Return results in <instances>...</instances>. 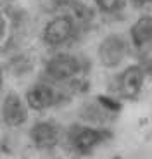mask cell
<instances>
[{
    "label": "cell",
    "mask_w": 152,
    "mask_h": 159,
    "mask_svg": "<svg viewBox=\"0 0 152 159\" xmlns=\"http://www.w3.org/2000/svg\"><path fill=\"white\" fill-rule=\"evenodd\" d=\"M111 137L107 130L92 126H83V125H73L68 131V142L74 152L81 156H87L100 143Z\"/></svg>",
    "instance_id": "cell-1"
},
{
    "label": "cell",
    "mask_w": 152,
    "mask_h": 159,
    "mask_svg": "<svg viewBox=\"0 0 152 159\" xmlns=\"http://www.w3.org/2000/svg\"><path fill=\"white\" fill-rule=\"evenodd\" d=\"M45 73L57 81L69 80L80 73V61L71 54H57L45 64Z\"/></svg>",
    "instance_id": "cell-2"
},
{
    "label": "cell",
    "mask_w": 152,
    "mask_h": 159,
    "mask_svg": "<svg viewBox=\"0 0 152 159\" xmlns=\"http://www.w3.org/2000/svg\"><path fill=\"white\" fill-rule=\"evenodd\" d=\"M126 56V43L118 35H109L99 47V59L105 68H116Z\"/></svg>",
    "instance_id": "cell-3"
},
{
    "label": "cell",
    "mask_w": 152,
    "mask_h": 159,
    "mask_svg": "<svg viewBox=\"0 0 152 159\" xmlns=\"http://www.w3.org/2000/svg\"><path fill=\"white\" fill-rule=\"evenodd\" d=\"M29 139L35 143V147L42 149V151L54 149L59 143L60 130L54 121H40V123H35L31 126Z\"/></svg>",
    "instance_id": "cell-4"
},
{
    "label": "cell",
    "mask_w": 152,
    "mask_h": 159,
    "mask_svg": "<svg viewBox=\"0 0 152 159\" xmlns=\"http://www.w3.org/2000/svg\"><path fill=\"white\" fill-rule=\"evenodd\" d=\"M73 31H74V26H73L71 19L66 16H59L56 19L48 21L47 26L43 28V42L52 47L62 45L73 36Z\"/></svg>",
    "instance_id": "cell-5"
},
{
    "label": "cell",
    "mask_w": 152,
    "mask_h": 159,
    "mask_svg": "<svg viewBox=\"0 0 152 159\" xmlns=\"http://www.w3.org/2000/svg\"><path fill=\"white\" fill-rule=\"evenodd\" d=\"M2 118L9 126H21L28 119V109L16 92L7 93L2 102Z\"/></svg>",
    "instance_id": "cell-6"
},
{
    "label": "cell",
    "mask_w": 152,
    "mask_h": 159,
    "mask_svg": "<svg viewBox=\"0 0 152 159\" xmlns=\"http://www.w3.org/2000/svg\"><path fill=\"white\" fill-rule=\"evenodd\" d=\"M56 92L48 85L38 83L33 85L28 92H26V104L28 107L35 109V111H45V109L52 107L56 104Z\"/></svg>",
    "instance_id": "cell-7"
},
{
    "label": "cell",
    "mask_w": 152,
    "mask_h": 159,
    "mask_svg": "<svg viewBox=\"0 0 152 159\" xmlns=\"http://www.w3.org/2000/svg\"><path fill=\"white\" fill-rule=\"evenodd\" d=\"M144 69L140 66H130L121 73V88L126 95H136L144 83Z\"/></svg>",
    "instance_id": "cell-8"
},
{
    "label": "cell",
    "mask_w": 152,
    "mask_h": 159,
    "mask_svg": "<svg viewBox=\"0 0 152 159\" xmlns=\"http://www.w3.org/2000/svg\"><path fill=\"white\" fill-rule=\"evenodd\" d=\"M132 40L136 48H147L152 45V17L144 16L132 26Z\"/></svg>",
    "instance_id": "cell-9"
},
{
    "label": "cell",
    "mask_w": 152,
    "mask_h": 159,
    "mask_svg": "<svg viewBox=\"0 0 152 159\" xmlns=\"http://www.w3.org/2000/svg\"><path fill=\"white\" fill-rule=\"evenodd\" d=\"M95 5L100 12L105 14H114L124 7V0H95Z\"/></svg>",
    "instance_id": "cell-10"
},
{
    "label": "cell",
    "mask_w": 152,
    "mask_h": 159,
    "mask_svg": "<svg viewBox=\"0 0 152 159\" xmlns=\"http://www.w3.org/2000/svg\"><path fill=\"white\" fill-rule=\"evenodd\" d=\"M99 100H100V104H102L105 109H109V111H119V109H121V104L116 102V100H112V99H109V97H102V95H100Z\"/></svg>",
    "instance_id": "cell-11"
},
{
    "label": "cell",
    "mask_w": 152,
    "mask_h": 159,
    "mask_svg": "<svg viewBox=\"0 0 152 159\" xmlns=\"http://www.w3.org/2000/svg\"><path fill=\"white\" fill-rule=\"evenodd\" d=\"M5 35H7V21H5V17L0 14V43L4 42Z\"/></svg>",
    "instance_id": "cell-12"
},
{
    "label": "cell",
    "mask_w": 152,
    "mask_h": 159,
    "mask_svg": "<svg viewBox=\"0 0 152 159\" xmlns=\"http://www.w3.org/2000/svg\"><path fill=\"white\" fill-rule=\"evenodd\" d=\"M130 4L136 9H142V7H145V5L152 4V0H130Z\"/></svg>",
    "instance_id": "cell-13"
},
{
    "label": "cell",
    "mask_w": 152,
    "mask_h": 159,
    "mask_svg": "<svg viewBox=\"0 0 152 159\" xmlns=\"http://www.w3.org/2000/svg\"><path fill=\"white\" fill-rule=\"evenodd\" d=\"M0 87H2V76H0Z\"/></svg>",
    "instance_id": "cell-14"
},
{
    "label": "cell",
    "mask_w": 152,
    "mask_h": 159,
    "mask_svg": "<svg viewBox=\"0 0 152 159\" xmlns=\"http://www.w3.org/2000/svg\"><path fill=\"white\" fill-rule=\"evenodd\" d=\"M112 159H123V157H112Z\"/></svg>",
    "instance_id": "cell-15"
}]
</instances>
